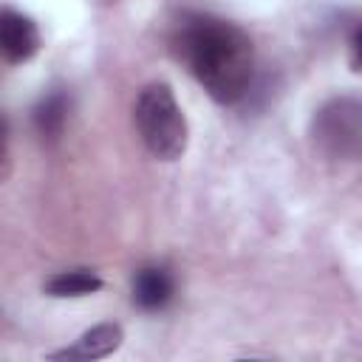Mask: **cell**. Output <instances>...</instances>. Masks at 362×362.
<instances>
[{"label": "cell", "mask_w": 362, "mask_h": 362, "mask_svg": "<svg viewBox=\"0 0 362 362\" xmlns=\"http://www.w3.org/2000/svg\"><path fill=\"white\" fill-rule=\"evenodd\" d=\"M173 48L218 105H235L249 93L255 45L240 25L215 14H184L175 25Z\"/></svg>", "instance_id": "1"}, {"label": "cell", "mask_w": 362, "mask_h": 362, "mask_svg": "<svg viewBox=\"0 0 362 362\" xmlns=\"http://www.w3.org/2000/svg\"><path fill=\"white\" fill-rule=\"evenodd\" d=\"M133 122L141 144L158 161H178L189 144L187 116L167 82H150L139 90Z\"/></svg>", "instance_id": "2"}, {"label": "cell", "mask_w": 362, "mask_h": 362, "mask_svg": "<svg viewBox=\"0 0 362 362\" xmlns=\"http://www.w3.org/2000/svg\"><path fill=\"white\" fill-rule=\"evenodd\" d=\"M314 147L334 161H354L362 147V105L356 96L328 99L311 119Z\"/></svg>", "instance_id": "3"}, {"label": "cell", "mask_w": 362, "mask_h": 362, "mask_svg": "<svg viewBox=\"0 0 362 362\" xmlns=\"http://www.w3.org/2000/svg\"><path fill=\"white\" fill-rule=\"evenodd\" d=\"M40 51V31L31 17L17 8H0V57L8 62H28Z\"/></svg>", "instance_id": "4"}, {"label": "cell", "mask_w": 362, "mask_h": 362, "mask_svg": "<svg viewBox=\"0 0 362 362\" xmlns=\"http://www.w3.org/2000/svg\"><path fill=\"white\" fill-rule=\"evenodd\" d=\"M122 339H124L122 325H116V322H99V325L88 328L71 348L54 351L51 359H105L113 351H119Z\"/></svg>", "instance_id": "5"}, {"label": "cell", "mask_w": 362, "mask_h": 362, "mask_svg": "<svg viewBox=\"0 0 362 362\" xmlns=\"http://www.w3.org/2000/svg\"><path fill=\"white\" fill-rule=\"evenodd\" d=\"M175 283L164 266H141L133 274V303L144 311H158L173 300Z\"/></svg>", "instance_id": "6"}, {"label": "cell", "mask_w": 362, "mask_h": 362, "mask_svg": "<svg viewBox=\"0 0 362 362\" xmlns=\"http://www.w3.org/2000/svg\"><path fill=\"white\" fill-rule=\"evenodd\" d=\"M65 122H68V96L62 90H51L45 93L37 107H34V127L42 139L48 141H57L65 130Z\"/></svg>", "instance_id": "7"}, {"label": "cell", "mask_w": 362, "mask_h": 362, "mask_svg": "<svg viewBox=\"0 0 362 362\" xmlns=\"http://www.w3.org/2000/svg\"><path fill=\"white\" fill-rule=\"evenodd\" d=\"M99 288H102V277L90 269H68L45 280V294L51 297H88Z\"/></svg>", "instance_id": "8"}, {"label": "cell", "mask_w": 362, "mask_h": 362, "mask_svg": "<svg viewBox=\"0 0 362 362\" xmlns=\"http://www.w3.org/2000/svg\"><path fill=\"white\" fill-rule=\"evenodd\" d=\"M11 173V150H8V122L0 113V184L8 178Z\"/></svg>", "instance_id": "9"}, {"label": "cell", "mask_w": 362, "mask_h": 362, "mask_svg": "<svg viewBox=\"0 0 362 362\" xmlns=\"http://www.w3.org/2000/svg\"><path fill=\"white\" fill-rule=\"evenodd\" d=\"M348 48H351V65H354V71H359V25H354V28H351Z\"/></svg>", "instance_id": "10"}]
</instances>
